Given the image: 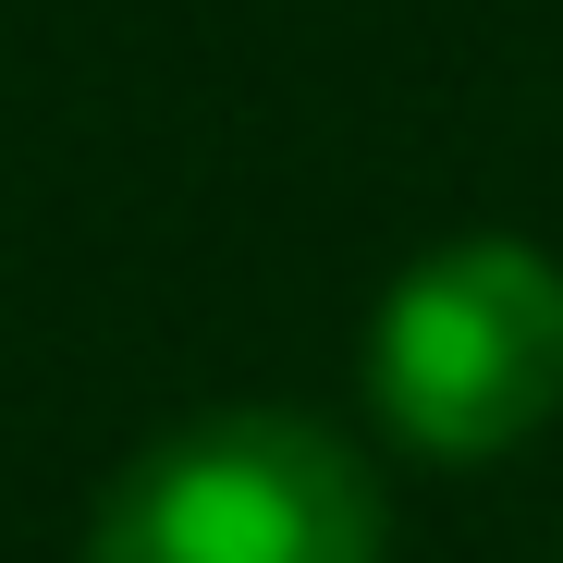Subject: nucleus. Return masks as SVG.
I'll list each match as a JSON object with an SVG mask.
<instances>
[{
	"instance_id": "obj_2",
	"label": "nucleus",
	"mask_w": 563,
	"mask_h": 563,
	"mask_svg": "<svg viewBox=\"0 0 563 563\" xmlns=\"http://www.w3.org/2000/svg\"><path fill=\"white\" fill-rule=\"evenodd\" d=\"M86 563H380V478L295 405H221L111 478Z\"/></svg>"
},
{
	"instance_id": "obj_1",
	"label": "nucleus",
	"mask_w": 563,
	"mask_h": 563,
	"mask_svg": "<svg viewBox=\"0 0 563 563\" xmlns=\"http://www.w3.org/2000/svg\"><path fill=\"white\" fill-rule=\"evenodd\" d=\"M367 405L429 465H490L563 417V257L527 233L429 245L367 319Z\"/></svg>"
}]
</instances>
